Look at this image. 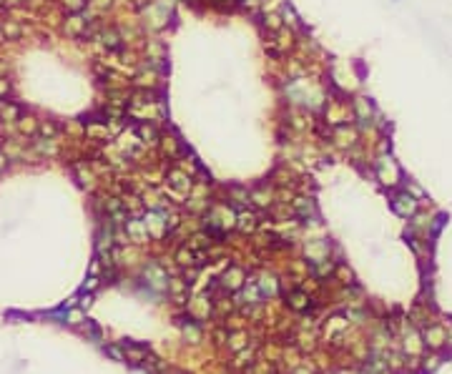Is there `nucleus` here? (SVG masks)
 I'll return each mask as SVG.
<instances>
[{"instance_id": "1", "label": "nucleus", "mask_w": 452, "mask_h": 374, "mask_svg": "<svg viewBox=\"0 0 452 374\" xmlns=\"http://www.w3.org/2000/svg\"><path fill=\"white\" fill-rule=\"evenodd\" d=\"M374 171H377V176H379V181H382L384 186H394V183H399V178H402V171H399V166L392 161V156H379L377 163H374Z\"/></svg>"}, {"instance_id": "2", "label": "nucleus", "mask_w": 452, "mask_h": 374, "mask_svg": "<svg viewBox=\"0 0 452 374\" xmlns=\"http://www.w3.org/2000/svg\"><path fill=\"white\" fill-rule=\"evenodd\" d=\"M392 211L402 219H409L417 214V199L404 189V191H394L392 194Z\"/></svg>"}, {"instance_id": "3", "label": "nucleus", "mask_w": 452, "mask_h": 374, "mask_svg": "<svg viewBox=\"0 0 452 374\" xmlns=\"http://www.w3.org/2000/svg\"><path fill=\"white\" fill-rule=\"evenodd\" d=\"M354 113H357V121H359V126L364 128H369L372 126V118H374V108H372V103H369V98H357L354 101Z\"/></svg>"}, {"instance_id": "4", "label": "nucleus", "mask_w": 452, "mask_h": 374, "mask_svg": "<svg viewBox=\"0 0 452 374\" xmlns=\"http://www.w3.org/2000/svg\"><path fill=\"white\" fill-rule=\"evenodd\" d=\"M442 341H447V331L442 326H427L424 329V344L427 346L437 349V346H442Z\"/></svg>"}, {"instance_id": "5", "label": "nucleus", "mask_w": 452, "mask_h": 374, "mask_svg": "<svg viewBox=\"0 0 452 374\" xmlns=\"http://www.w3.org/2000/svg\"><path fill=\"white\" fill-rule=\"evenodd\" d=\"M168 183L173 186V189H178V191H188L191 189V178L183 171H171L168 173Z\"/></svg>"}, {"instance_id": "6", "label": "nucleus", "mask_w": 452, "mask_h": 374, "mask_svg": "<svg viewBox=\"0 0 452 374\" xmlns=\"http://www.w3.org/2000/svg\"><path fill=\"white\" fill-rule=\"evenodd\" d=\"M294 209H297V216L304 219V221L317 214V211H314V204H312L309 199H297V201H294Z\"/></svg>"}, {"instance_id": "7", "label": "nucleus", "mask_w": 452, "mask_h": 374, "mask_svg": "<svg viewBox=\"0 0 452 374\" xmlns=\"http://www.w3.org/2000/svg\"><path fill=\"white\" fill-rule=\"evenodd\" d=\"M126 234H128L133 241H136V239H146V236H148L146 224H143V221H136V219H133V221H126Z\"/></svg>"}, {"instance_id": "8", "label": "nucleus", "mask_w": 452, "mask_h": 374, "mask_svg": "<svg viewBox=\"0 0 452 374\" xmlns=\"http://www.w3.org/2000/svg\"><path fill=\"white\" fill-rule=\"evenodd\" d=\"M136 136H138L143 143H153V141L158 138V133H156V128H153L151 123H141V126H136Z\"/></svg>"}, {"instance_id": "9", "label": "nucleus", "mask_w": 452, "mask_h": 374, "mask_svg": "<svg viewBox=\"0 0 452 374\" xmlns=\"http://www.w3.org/2000/svg\"><path fill=\"white\" fill-rule=\"evenodd\" d=\"M66 33H71V36H81V33H86V21H83L81 16H73V18L66 23Z\"/></svg>"}, {"instance_id": "10", "label": "nucleus", "mask_w": 452, "mask_h": 374, "mask_svg": "<svg viewBox=\"0 0 452 374\" xmlns=\"http://www.w3.org/2000/svg\"><path fill=\"white\" fill-rule=\"evenodd\" d=\"M242 269H229L223 274V286H232V289H237L239 284H242Z\"/></svg>"}, {"instance_id": "11", "label": "nucleus", "mask_w": 452, "mask_h": 374, "mask_svg": "<svg viewBox=\"0 0 452 374\" xmlns=\"http://www.w3.org/2000/svg\"><path fill=\"white\" fill-rule=\"evenodd\" d=\"M101 41H103V46H106L108 51H118V48H121V38H118L116 31H106V33L101 36Z\"/></svg>"}, {"instance_id": "12", "label": "nucleus", "mask_w": 452, "mask_h": 374, "mask_svg": "<svg viewBox=\"0 0 452 374\" xmlns=\"http://www.w3.org/2000/svg\"><path fill=\"white\" fill-rule=\"evenodd\" d=\"M289 306L292 309H309V296L302 291H294V294H289Z\"/></svg>"}, {"instance_id": "13", "label": "nucleus", "mask_w": 452, "mask_h": 374, "mask_svg": "<svg viewBox=\"0 0 452 374\" xmlns=\"http://www.w3.org/2000/svg\"><path fill=\"white\" fill-rule=\"evenodd\" d=\"M257 286H259V291L267 294V296H274V291H277V281H274L272 276H262V281H257Z\"/></svg>"}, {"instance_id": "14", "label": "nucleus", "mask_w": 452, "mask_h": 374, "mask_svg": "<svg viewBox=\"0 0 452 374\" xmlns=\"http://www.w3.org/2000/svg\"><path fill=\"white\" fill-rule=\"evenodd\" d=\"M0 116H3L6 121H18L21 118V108L16 103H6L3 108H0Z\"/></svg>"}, {"instance_id": "15", "label": "nucleus", "mask_w": 452, "mask_h": 374, "mask_svg": "<svg viewBox=\"0 0 452 374\" xmlns=\"http://www.w3.org/2000/svg\"><path fill=\"white\" fill-rule=\"evenodd\" d=\"M257 226V219L252 216V214H242L239 216V229H244V231H252Z\"/></svg>"}, {"instance_id": "16", "label": "nucleus", "mask_w": 452, "mask_h": 374, "mask_svg": "<svg viewBox=\"0 0 452 374\" xmlns=\"http://www.w3.org/2000/svg\"><path fill=\"white\" fill-rule=\"evenodd\" d=\"M18 121H21V131L23 133H36V128H41L36 123V118H18Z\"/></svg>"}, {"instance_id": "17", "label": "nucleus", "mask_w": 452, "mask_h": 374, "mask_svg": "<svg viewBox=\"0 0 452 374\" xmlns=\"http://www.w3.org/2000/svg\"><path fill=\"white\" fill-rule=\"evenodd\" d=\"M178 264H183V266H193L196 261H193V254L188 251V249H181L178 251Z\"/></svg>"}, {"instance_id": "18", "label": "nucleus", "mask_w": 452, "mask_h": 374, "mask_svg": "<svg viewBox=\"0 0 452 374\" xmlns=\"http://www.w3.org/2000/svg\"><path fill=\"white\" fill-rule=\"evenodd\" d=\"M264 23H267L269 31H279V28H282V21H279V16H274V13H269V16L264 18Z\"/></svg>"}, {"instance_id": "19", "label": "nucleus", "mask_w": 452, "mask_h": 374, "mask_svg": "<svg viewBox=\"0 0 452 374\" xmlns=\"http://www.w3.org/2000/svg\"><path fill=\"white\" fill-rule=\"evenodd\" d=\"M3 33H6V38H18V36H21V28H18V26H8V23H6V26H3Z\"/></svg>"}, {"instance_id": "20", "label": "nucleus", "mask_w": 452, "mask_h": 374, "mask_svg": "<svg viewBox=\"0 0 452 374\" xmlns=\"http://www.w3.org/2000/svg\"><path fill=\"white\" fill-rule=\"evenodd\" d=\"M106 354L113 356V359H118V361H126V354H123L121 349H116V346H106Z\"/></svg>"}, {"instance_id": "21", "label": "nucleus", "mask_w": 452, "mask_h": 374, "mask_svg": "<svg viewBox=\"0 0 452 374\" xmlns=\"http://www.w3.org/2000/svg\"><path fill=\"white\" fill-rule=\"evenodd\" d=\"M41 133L51 138V136H56V126L53 123H41Z\"/></svg>"}, {"instance_id": "22", "label": "nucleus", "mask_w": 452, "mask_h": 374, "mask_svg": "<svg viewBox=\"0 0 452 374\" xmlns=\"http://www.w3.org/2000/svg\"><path fill=\"white\" fill-rule=\"evenodd\" d=\"M8 93H11V83H8L6 78H0V98L8 96Z\"/></svg>"}, {"instance_id": "23", "label": "nucleus", "mask_w": 452, "mask_h": 374, "mask_svg": "<svg viewBox=\"0 0 452 374\" xmlns=\"http://www.w3.org/2000/svg\"><path fill=\"white\" fill-rule=\"evenodd\" d=\"M68 321H71V324H81V321H83V314H81V311H71V314H68Z\"/></svg>"}, {"instance_id": "24", "label": "nucleus", "mask_w": 452, "mask_h": 374, "mask_svg": "<svg viewBox=\"0 0 452 374\" xmlns=\"http://www.w3.org/2000/svg\"><path fill=\"white\" fill-rule=\"evenodd\" d=\"M96 3H98V6H108V3H111V0H96Z\"/></svg>"}]
</instances>
